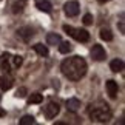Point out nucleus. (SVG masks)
<instances>
[{"mask_svg": "<svg viewBox=\"0 0 125 125\" xmlns=\"http://www.w3.org/2000/svg\"><path fill=\"white\" fill-rule=\"evenodd\" d=\"M91 57H93V60L96 62H102L105 60V57H107V52H105L104 46L102 45H93V48H91Z\"/></svg>", "mask_w": 125, "mask_h": 125, "instance_id": "423d86ee", "label": "nucleus"}, {"mask_svg": "<svg viewBox=\"0 0 125 125\" xmlns=\"http://www.w3.org/2000/svg\"><path fill=\"white\" fill-rule=\"evenodd\" d=\"M99 36H100V39L105 40V42H111L113 40V32L108 30V28H102L99 32Z\"/></svg>", "mask_w": 125, "mask_h": 125, "instance_id": "f3484780", "label": "nucleus"}, {"mask_svg": "<svg viewBox=\"0 0 125 125\" xmlns=\"http://www.w3.org/2000/svg\"><path fill=\"white\" fill-rule=\"evenodd\" d=\"M59 113H60V105L57 102H48L43 107V114L46 119H54Z\"/></svg>", "mask_w": 125, "mask_h": 125, "instance_id": "20e7f679", "label": "nucleus"}, {"mask_svg": "<svg viewBox=\"0 0 125 125\" xmlns=\"http://www.w3.org/2000/svg\"><path fill=\"white\" fill-rule=\"evenodd\" d=\"M40 102H43V96L40 94V93H32L30 97H28V104H40Z\"/></svg>", "mask_w": 125, "mask_h": 125, "instance_id": "a211bd4d", "label": "nucleus"}, {"mask_svg": "<svg viewBox=\"0 0 125 125\" xmlns=\"http://www.w3.org/2000/svg\"><path fill=\"white\" fill-rule=\"evenodd\" d=\"M62 42L60 39V36L59 34H56V32H50V34H46V43L48 45H59V43Z\"/></svg>", "mask_w": 125, "mask_h": 125, "instance_id": "2eb2a0df", "label": "nucleus"}, {"mask_svg": "<svg viewBox=\"0 0 125 125\" xmlns=\"http://www.w3.org/2000/svg\"><path fill=\"white\" fill-rule=\"evenodd\" d=\"M93 20H94V19H93L91 14H85V16H83V23H85V25H93Z\"/></svg>", "mask_w": 125, "mask_h": 125, "instance_id": "4be33fe9", "label": "nucleus"}, {"mask_svg": "<svg viewBox=\"0 0 125 125\" xmlns=\"http://www.w3.org/2000/svg\"><path fill=\"white\" fill-rule=\"evenodd\" d=\"M0 100H2V96H0Z\"/></svg>", "mask_w": 125, "mask_h": 125, "instance_id": "a878e982", "label": "nucleus"}, {"mask_svg": "<svg viewBox=\"0 0 125 125\" xmlns=\"http://www.w3.org/2000/svg\"><path fill=\"white\" fill-rule=\"evenodd\" d=\"M32 50H34L40 57H46L48 52H50V51H48V48L43 45V43H36V45H32Z\"/></svg>", "mask_w": 125, "mask_h": 125, "instance_id": "dca6fc26", "label": "nucleus"}, {"mask_svg": "<svg viewBox=\"0 0 125 125\" xmlns=\"http://www.w3.org/2000/svg\"><path fill=\"white\" fill-rule=\"evenodd\" d=\"M17 36L20 37L23 42H30L31 37L34 36V31H32L30 26H22V28H19V30H17Z\"/></svg>", "mask_w": 125, "mask_h": 125, "instance_id": "6e6552de", "label": "nucleus"}, {"mask_svg": "<svg viewBox=\"0 0 125 125\" xmlns=\"http://www.w3.org/2000/svg\"><path fill=\"white\" fill-rule=\"evenodd\" d=\"M79 108H80V100H79V99H76V97H71V99H68V100H66V110H68V111H73V113H76Z\"/></svg>", "mask_w": 125, "mask_h": 125, "instance_id": "f8f14e48", "label": "nucleus"}, {"mask_svg": "<svg viewBox=\"0 0 125 125\" xmlns=\"http://www.w3.org/2000/svg\"><path fill=\"white\" fill-rule=\"evenodd\" d=\"M12 85H14V77L6 71V73L0 77V88H2V91H8V90L12 88Z\"/></svg>", "mask_w": 125, "mask_h": 125, "instance_id": "0eeeda50", "label": "nucleus"}, {"mask_svg": "<svg viewBox=\"0 0 125 125\" xmlns=\"http://www.w3.org/2000/svg\"><path fill=\"white\" fill-rule=\"evenodd\" d=\"M36 8L39 11H43V12H51L52 11V5L50 0H36Z\"/></svg>", "mask_w": 125, "mask_h": 125, "instance_id": "9d476101", "label": "nucleus"}, {"mask_svg": "<svg viewBox=\"0 0 125 125\" xmlns=\"http://www.w3.org/2000/svg\"><path fill=\"white\" fill-rule=\"evenodd\" d=\"M25 2L26 0H14L11 3V11L14 14H20L23 11V8H25Z\"/></svg>", "mask_w": 125, "mask_h": 125, "instance_id": "ddd939ff", "label": "nucleus"}, {"mask_svg": "<svg viewBox=\"0 0 125 125\" xmlns=\"http://www.w3.org/2000/svg\"><path fill=\"white\" fill-rule=\"evenodd\" d=\"M16 96H17V97H25V96H26V88H25V86H20V88L17 90Z\"/></svg>", "mask_w": 125, "mask_h": 125, "instance_id": "5701e85b", "label": "nucleus"}, {"mask_svg": "<svg viewBox=\"0 0 125 125\" xmlns=\"http://www.w3.org/2000/svg\"><path fill=\"white\" fill-rule=\"evenodd\" d=\"M9 60H11V54H9V52H3V54L0 56V66H2V70H5V71L11 70Z\"/></svg>", "mask_w": 125, "mask_h": 125, "instance_id": "9b49d317", "label": "nucleus"}, {"mask_svg": "<svg viewBox=\"0 0 125 125\" xmlns=\"http://www.w3.org/2000/svg\"><path fill=\"white\" fill-rule=\"evenodd\" d=\"M32 124H36V121H34L32 116H30V114H26V116H23L20 119V125H32Z\"/></svg>", "mask_w": 125, "mask_h": 125, "instance_id": "aec40b11", "label": "nucleus"}, {"mask_svg": "<svg viewBox=\"0 0 125 125\" xmlns=\"http://www.w3.org/2000/svg\"><path fill=\"white\" fill-rule=\"evenodd\" d=\"M59 51L62 52V54H68V52L71 51V43L70 42H60L59 43Z\"/></svg>", "mask_w": 125, "mask_h": 125, "instance_id": "6ab92c4d", "label": "nucleus"}, {"mask_svg": "<svg viewBox=\"0 0 125 125\" xmlns=\"http://www.w3.org/2000/svg\"><path fill=\"white\" fill-rule=\"evenodd\" d=\"M88 114H90V117L93 119V121H97V122H108L110 119L113 117V111L107 104L90 105Z\"/></svg>", "mask_w": 125, "mask_h": 125, "instance_id": "f03ea898", "label": "nucleus"}, {"mask_svg": "<svg viewBox=\"0 0 125 125\" xmlns=\"http://www.w3.org/2000/svg\"><path fill=\"white\" fill-rule=\"evenodd\" d=\"M11 59H12V65L16 66V68H19V66L23 63V57L22 56H12Z\"/></svg>", "mask_w": 125, "mask_h": 125, "instance_id": "412c9836", "label": "nucleus"}, {"mask_svg": "<svg viewBox=\"0 0 125 125\" xmlns=\"http://www.w3.org/2000/svg\"><path fill=\"white\" fill-rule=\"evenodd\" d=\"M105 88H107V93H108L110 97H111V99H116L117 91H119V86H117V82H116V80H113V79L107 80V83H105Z\"/></svg>", "mask_w": 125, "mask_h": 125, "instance_id": "1a4fd4ad", "label": "nucleus"}, {"mask_svg": "<svg viewBox=\"0 0 125 125\" xmlns=\"http://www.w3.org/2000/svg\"><path fill=\"white\" fill-rule=\"evenodd\" d=\"M63 11H65V14L68 17H76L79 14V11H80V6H79V3L76 2V0H70V2H66L63 5Z\"/></svg>", "mask_w": 125, "mask_h": 125, "instance_id": "39448f33", "label": "nucleus"}, {"mask_svg": "<svg viewBox=\"0 0 125 125\" xmlns=\"http://www.w3.org/2000/svg\"><path fill=\"white\" fill-rule=\"evenodd\" d=\"M5 114H6V113H5V110H3L2 107H0V117H3V116H5Z\"/></svg>", "mask_w": 125, "mask_h": 125, "instance_id": "b1692460", "label": "nucleus"}, {"mask_svg": "<svg viewBox=\"0 0 125 125\" xmlns=\"http://www.w3.org/2000/svg\"><path fill=\"white\" fill-rule=\"evenodd\" d=\"M60 70L62 74L65 76L66 79L70 80H80L86 74V70H88V65L83 57L80 56H74V57H68L60 63Z\"/></svg>", "mask_w": 125, "mask_h": 125, "instance_id": "f257e3e1", "label": "nucleus"}, {"mask_svg": "<svg viewBox=\"0 0 125 125\" xmlns=\"http://www.w3.org/2000/svg\"><path fill=\"white\" fill-rule=\"evenodd\" d=\"M63 31L66 32L68 36H71L74 40H77V42H88L90 40V32L86 31V30H77V28H73V26H70V25H63Z\"/></svg>", "mask_w": 125, "mask_h": 125, "instance_id": "7ed1b4c3", "label": "nucleus"}, {"mask_svg": "<svg viewBox=\"0 0 125 125\" xmlns=\"http://www.w3.org/2000/svg\"><path fill=\"white\" fill-rule=\"evenodd\" d=\"M99 3H107V2H110V0H97Z\"/></svg>", "mask_w": 125, "mask_h": 125, "instance_id": "393cba45", "label": "nucleus"}, {"mask_svg": "<svg viewBox=\"0 0 125 125\" xmlns=\"http://www.w3.org/2000/svg\"><path fill=\"white\" fill-rule=\"evenodd\" d=\"M110 70L113 71V73H121L124 70V60L121 59H114L110 62Z\"/></svg>", "mask_w": 125, "mask_h": 125, "instance_id": "4468645a", "label": "nucleus"}]
</instances>
